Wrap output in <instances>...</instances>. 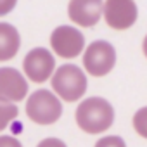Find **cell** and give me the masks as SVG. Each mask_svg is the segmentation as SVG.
Here are the masks:
<instances>
[{"mask_svg": "<svg viewBox=\"0 0 147 147\" xmlns=\"http://www.w3.org/2000/svg\"><path fill=\"white\" fill-rule=\"evenodd\" d=\"M75 119L78 128L85 133H104L114 123V107L104 97H88L76 107Z\"/></svg>", "mask_w": 147, "mask_h": 147, "instance_id": "1", "label": "cell"}, {"mask_svg": "<svg viewBox=\"0 0 147 147\" xmlns=\"http://www.w3.org/2000/svg\"><path fill=\"white\" fill-rule=\"evenodd\" d=\"M54 94L64 102H76L87 92V75L76 64L59 66L50 78Z\"/></svg>", "mask_w": 147, "mask_h": 147, "instance_id": "2", "label": "cell"}, {"mask_svg": "<svg viewBox=\"0 0 147 147\" xmlns=\"http://www.w3.org/2000/svg\"><path fill=\"white\" fill-rule=\"evenodd\" d=\"M26 114L36 125H54L62 116V102L54 92L40 88L28 97Z\"/></svg>", "mask_w": 147, "mask_h": 147, "instance_id": "3", "label": "cell"}, {"mask_svg": "<svg viewBox=\"0 0 147 147\" xmlns=\"http://www.w3.org/2000/svg\"><path fill=\"white\" fill-rule=\"evenodd\" d=\"M116 66V50L106 40H95L83 50V67L94 78H102Z\"/></svg>", "mask_w": 147, "mask_h": 147, "instance_id": "4", "label": "cell"}, {"mask_svg": "<svg viewBox=\"0 0 147 147\" xmlns=\"http://www.w3.org/2000/svg\"><path fill=\"white\" fill-rule=\"evenodd\" d=\"M50 49L62 59H75L85 50V36L75 26L61 24L50 33Z\"/></svg>", "mask_w": 147, "mask_h": 147, "instance_id": "5", "label": "cell"}, {"mask_svg": "<svg viewBox=\"0 0 147 147\" xmlns=\"http://www.w3.org/2000/svg\"><path fill=\"white\" fill-rule=\"evenodd\" d=\"M23 71L24 76L30 78L33 83H45L47 80L52 78L55 71V59L49 49L35 47L24 55Z\"/></svg>", "mask_w": 147, "mask_h": 147, "instance_id": "6", "label": "cell"}, {"mask_svg": "<svg viewBox=\"0 0 147 147\" xmlns=\"http://www.w3.org/2000/svg\"><path fill=\"white\" fill-rule=\"evenodd\" d=\"M102 16L109 28L125 31L137 23L138 9L135 0H106Z\"/></svg>", "mask_w": 147, "mask_h": 147, "instance_id": "7", "label": "cell"}, {"mask_svg": "<svg viewBox=\"0 0 147 147\" xmlns=\"http://www.w3.org/2000/svg\"><path fill=\"white\" fill-rule=\"evenodd\" d=\"M104 12V0H69L67 16L71 23L82 28L95 26Z\"/></svg>", "mask_w": 147, "mask_h": 147, "instance_id": "8", "label": "cell"}, {"mask_svg": "<svg viewBox=\"0 0 147 147\" xmlns=\"http://www.w3.org/2000/svg\"><path fill=\"white\" fill-rule=\"evenodd\" d=\"M28 95V82L16 67H0V100L19 102Z\"/></svg>", "mask_w": 147, "mask_h": 147, "instance_id": "9", "label": "cell"}, {"mask_svg": "<svg viewBox=\"0 0 147 147\" xmlns=\"http://www.w3.org/2000/svg\"><path fill=\"white\" fill-rule=\"evenodd\" d=\"M21 47V36L16 26L0 23V62L11 61L18 55Z\"/></svg>", "mask_w": 147, "mask_h": 147, "instance_id": "10", "label": "cell"}, {"mask_svg": "<svg viewBox=\"0 0 147 147\" xmlns=\"http://www.w3.org/2000/svg\"><path fill=\"white\" fill-rule=\"evenodd\" d=\"M19 114V109L14 102H4L0 100V131H4L7 126H11Z\"/></svg>", "mask_w": 147, "mask_h": 147, "instance_id": "11", "label": "cell"}, {"mask_svg": "<svg viewBox=\"0 0 147 147\" xmlns=\"http://www.w3.org/2000/svg\"><path fill=\"white\" fill-rule=\"evenodd\" d=\"M133 128L135 131L142 137V138H147V106L140 107L135 114H133Z\"/></svg>", "mask_w": 147, "mask_h": 147, "instance_id": "12", "label": "cell"}, {"mask_svg": "<svg viewBox=\"0 0 147 147\" xmlns=\"http://www.w3.org/2000/svg\"><path fill=\"white\" fill-rule=\"evenodd\" d=\"M95 147H126V144L118 135H106V137H102V138L97 140Z\"/></svg>", "mask_w": 147, "mask_h": 147, "instance_id": "13", "label": "cell"}, {"mask_svg": "<svg viewBox=\"0 0 147 147\" xmlns=\"http://www.w3.org/2000/svg\"><path fill=\"white\" fill-rule=\"evenodd\" d=\"M18 5V0H0V18L11 14Z\"/></svg>", "mask_w": 147, "mask_h": 147, "instance_id": "14", "label": "cell"}, {"mask_svg": "<svg viewBox=\"0 0 147 147\" xmlns=\"http://www.w3.org/2000/svg\"><path fill=\"white\" fill-rule=\"evenodd\" d=\"M0 147H23V144L12 135H0Z\"/></svg>", "mask_w": 147, "mask_h": 147, "instance_id": "15", "label": "cell"}, {"mask_svg": "<svg viewBox=\"0 0 147 147\" xmlns=\"http://www.w3.org/2000/svg\"><path fill=\"white\" fill-rule=\"evenodd\" d=\"M36 147H67L61 138H55V137H49V138H43Z\"/></svg>", "mask_w": 147, "mask_h": 147, "instance_id": "16", "label": "cell"}, {"mask_svg": "<svg viewBox=\"0 0 147 147\" xmlns=\"http://www.w3.org/2000/svg\"><path fill=\"white\" fill-rule=\"evenodd\" d=\"M142 52H144V55L147 57V35L144 36V42H142Z\"/></svg>", "mask_w": 147, "mask_h": 147, "instance_id": "17", "label": "cell"}]
</instances>
